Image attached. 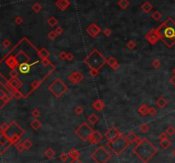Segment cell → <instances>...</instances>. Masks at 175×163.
<instances>
[{
    "label": "cell",
    "mask_w": 175,
    "mask_h": 163,
    "mask_svg": "<svg viewBox=\"0 0 175 163\" xmlns=\"http://www.w3.org/2000/svg\"><path fill=\"white\" fill-rule=\"evenodd\" d=\"M121 136V133L115 127H111L104 134V137L106 138V139L108 141H115L118 138H120Z\"/></svg>",
    "instance_id": "9"
},
{
    "label": "cell",
    "mask_w": 175,
    "mask_h": 163,
    "mask_svg": "<svg viewBox=\"0 0 175 163\" xmlns=\"http://www.w3.org/2000/svg\"><path fill=\"white\" fill-rule=\"evenodd\" d=\"M68 155L69 156L72 158V159H76V158H79L80 156V153L79 152V150H75V149H71L68 152Z\"/></svg>",
    "instance_id": "26"
},
{
    "label": "cell",
    "mask_w": 175,
    "mask_h": 163,
    "mask_svg": "<svg viewBox=\"0 0 175 163\" xmlns=\"http://www.w3.org/2000/svg\"><path fill=\"white\" fill-rule=\"evenodd\" d=\"M156 105L160 108V109H164L167 105H168V101L166 98L164 97H160L157 101H156Z\"/></svg>",
    "instance_id": "23"
},
{
    "label": "cell",
    "mask_w": 175,
    "mask_h": 163,
    "mask_svg": "<svg viewBox=\"0 0 175 163\" xmlns=\"http://www.w3.org/2000/svg\"><path fill=\"white\" fill-rule=\"evenodd\" d=\"M34 63H32V64H29L28 62H22L21 64L19 65V71L23 74H28L30 69H31V67L33 65Z\"/></svg>",
    "instance_id": "13"
},
{
    "label": "cell",
    "mask_w": 175,
    "mask_h": 163,
    "mask_svg": "<svg viewBox=\"0 0 175 163\" xmlns=\"http://www.w3.org/2000/svg\"><path fill=\"white\" fill-rule=\"evenodd\" d=\"M56 34H57V35H60V34H62V30L61 28H57V29L56 30Z\"/></svg>",
    "instance_id": "57"
},
{
    "label": "cell",
    "mask_w": 175,
    "mask_h": 163,
    "mask_svg": "<svg viewBox=\"0 0 175 163\" xmlns=\"http://www.w3.org/2000/svg\"><path fill=\"white\" fill-rule=\"evenodd\" d=\"M129 144H130L127 140L126 137H123L122 135L120 138H118L116 140L108 141L106 144V145L109 148V150L116 156H120L123 151H125Z\"/></svg>",
    "instance_id": "5"
},
{
    "label": "cell",
    "mask_w": 175,
    "mask_h": 163,
    "mask_svg": "<svg viewBox=\"0 0 175 163\" xmlns=\"http://www.w3.org/2000/svg\"><path fill=\"white\" fill-rule=\"evenodd\" d=\"M104 34H105L106 36H109V35L111 34V31H110L109 29H106V30L104 31Z\"/></svg>",
    "instance_id": "55"
},
{
    "label": "cell",
    "mask_w": 175,
    "mask_h": 163,
    "mask_svg": "<svg viewBox=\"0 0 175 163\" xmlns=\"http://www.w3.org/2000/svg\"><path fill=\"white\" fill-rule=\"evenodd\" d=\"M44 156L47 158V159H52V158H54V156H55V155H56V152L51 149V148H48V149H46L45 150H44Z\"/></svg>",
    "instance_id": "22"
},
{
    "label": "cell",
    "mask_w": 175,
    "mask_h": 163,
    "mask_svg": "<svg viewBox=\"0 0 175 163\" xmlns=\"http://www.w3.org/2000/svg\"><path fill=\"white\" fill-rule=\"evenodd\" d=\"M173 73H174V75H175V68H174V69L173 70Z\"/></svg>",
    "instance_id": "60"
},
{
    "label": "cell",
    "mask_w": 175,
    "mask_h": 163,
    "mask_svg": "<svg viewBox=\"0 0 175 163\" xmlns=\"http://www.w3.org/2000/svg\"><path fill=\"white\" fill-rule=\"evenodd\" d=\"M39 9H40V7H39V5H38V4H35V5L33 6V9H34L35 11H38V10H39Z\"/></svg>",
    "instance_id": "56"
},
{
    "label": "cell",
    "mask_w": 175,
    "mask_h": 163,
    "mask_svg": "<svg viewBox=\"0 0 175 163\" xmlns=\"http://www.w3.org/2000/svg\"><path fill=\"white\" fill-rule=\"evenodd\" d=\"M16 23H17V24H20V23H21V18L18 17V18L16 19Z\"/></svg>",
    "instance_id": "58"
},
{
    "label": "cell",
    "mask_w": 175,
    "mask_h": 163,
    "mask_svg": "<svg viewBox=\"0 0 175 163\" xmlns=\"http://www.w3.org/2000/svg\"><path fill=\"white\" fill-rule=\"evenodd\" d=\"M151 8H152V7H151V5H150L148 3H145V6H143V9H145L146 12L150 11V10L151 9Z\"/></svg>",
    "instance_id": "48"
},
{
    "label": "cell",
    "mask_w": 175,
    "mask_h": 163,
    "mask_svg": "<svg viewBox=\"0 0 175 163\" xmlns=\"http://www.w3.org/2000/svg\"><path fill=\"white\" fill-rule=\"evenodd\" d=\"M173 156H174L175 157V150H174V151H173Z\"/></svg>",
    "instance_id": "59"
},
{
    "label": "cell",
    "mask_w": 175,
    "mask_h": 163,
    "mask_svg": "<svg viewBox=\"0 0 175 163\" xmlns=\"http://www.w3.org/2000/svg\"><path fill=\"white\" fill-rule=\"evenodd\" d=\"M22 144H23V145H24V147H25L26 150H29V149H31L32 146V141H31L29 138L25 139V140L22 142Z\"/></svg>",
    "instance_id": "28"
},
{
    "label": "cell",
    "mask_w": 175,
    "mask_h": 163,
    "mask_svg": "<svg viewBox=\"0 0 175 163\" xmlns=\"http://www.w3.org/2000/svg\"><path fill=\"white\" fill-rule=\"evenodd\" d=\"M146 38H147V40H148L150 44H156V43L157 42V40L160 38V36H159L157 31H153V32H150V33L146 36Z\"/></svg>",
    "instance_id": "12"
},
{
    "label": "cell",
    "mask_w": 175,
    "mask_h": 163,
    "mask_svg": "<svg viewBox=\"0 0 175 163\" xmlns=\"http://www.w3.org/2000/svg\"><path fill=\"white\" fill-rule=\"evenodd\" d=\"M83 74L80 71H74L72 74H70L68 77V80L73 84H79L83 80Z\"/></svg>",
    "instance_id": "10"
},
{
    "label": "cell",
    "mask_w": 175,
    "mask_h": 163,
    "mask_svg": "<svg viewBox=\"0 0 175 163\" xmlns=\"http://www.w3.org/2000/svg\"><path fill=\"white\" fill-rule=\"evenodd\" d=\"M103 138V136L97 131H94L93 133L91 134L90 139H89V142L92 144H98L100 143Z\"/></svg>",
    "instance_id": "11"
},
{
    "label": "cell",
    "mask_w": 175,
    "mask_h": 163,
    "mask_svg": "<svg viewBox=\"0 0 175 163\" xmlns=\"http://www.w3.org/2000/svg\"><path fill=\"white\" fill-rule=\"evenodd\" d=\"M156 112H157V109H156L155 107H151V108H150V111H149V114H150V115H152V116L156 115Z\"/></svg>",
    "instance_id": "43"
},
{
    "label": "cell",
    "mask_w": 175,
    "mask_h": 163,
    "mask_svg": "<svg viewBox=\"0 0 175 163\" xmlns=\"http://www.w3.org/2000/svg\"><path fill=\"white\" fill-rule=\"evenodd\" d=\"M40 85V82L38 80H34L31 83V87L33 89V90H36L38 86Z\"/></svg>",
    "instance_id": "37"
},
{
    "label": "cell",
    "mask_w": 175,
    "mask_h": 163,
    "mask_svg": "<svg viewBox=\"0 0 175 163\" xmlns=\"http://www.w3.org/2000/svg\"><path fill=\"white\" fill-rule=\"evenodd\" d=\"M56 36H57V34H56V32H50L48 34V38H49L50 39H51V40L55 39V38H56Z\"/></svg>",
    "instance_id": "42"
},
{
    "label": "cell",
    "mask_w": 175,
    "mask_h": 163,
    "mask_svg": "<svg viewBox=\"0 0 175 163\" xmlns=\"http://www.w3.org/2000/svg\"><path fill=\"white\" fill-rule=\"evenodd\" d=\"M30 125H31V127H32V129H34V130L39 129V128L41 127V126H42L41 122H40L38 119H34L33 121H32Z\"/></svg>",
    "instance_id": "24"
},
{
    "label": "cell",
    "mask_w": 175,
    "mask_h": 163,
    "mask_svg": "<svg viewBox=\"0 0 175 163\" xmlns=\"http://www.w3.org/2000/svg\"><path fill=\"white\" fill-rule=\"evenodd\" d=\"M98 71H99V70H97V69L91 68V69H90V71H89V73H90V74H91L92 77H96V76L98 74Z\"/></svg>",
    "instance_id": "41"
},
{
    "label": "cell",
    "mask_w": 175,
    "mask_h": 163,
    "mask_svg": "<svg viewBox=\"0 0 175 163\" xmlns=\"http://www.w3.org/2000/svg\"><path fill=\"white\" fill-rule=\"evenodd\" d=\"M10 44H11V43H10V41H9V39H5V40L3 42V47H5V48L9 47V46H10Z\"/></svg>",
    "instance_id": "45"
},
{
    "label": "cell",
    "mask_w": 175,
    "mask_h": 163,
    "mask_svg": "<svg viewBox=\"0 0 175 163\" xmlns=\"http://www.w3.org/2000/svg\"><path fill=\"white\" fill-rule=\"evenodd\" d=\"M91 106H92V108H93L94 109H96L97 111H102V110L104 109L105 104H104V103H103L102 100L97 99V100H96V101L92 103Z\"/></svg>",
    "instance_id": "16"
},
{
    "label": "cell",
    "mask_w": 175,
    "mask_h": 163,
    "mask_svg": "<svg viewBox=\"0 0 175 163\" xmlns=\"http://www.w3.org/2000/svg\"><path fill=\"white\" fill-rule=\"evenodd\" d=\"M159 138H160V140H163V139H167V138H168V135L166 133H161L160 134V136H159Z\"/></svg>",
    "instance_id": "46"
},
{
    "label": "cell",
    "mask_w": 175,
    "mask_h": 163,
    "mask_svg": "<svg viewBox=\"0 0 175 163\" xmlns=\"http://www.w3.org/2000/svg\"><path fill=\"white\" fill-rule=\"evenodd\" d=\"M170 83H171L174 86H175V75H174V76L170 79Z\"/></svg>",
    "instance_id": "54"
},
{
    "label": "cell",
    "mask_w": 175,
    "mask_h": 163,
    "mask_svg": "<svg viewBox=\"0 0 175 163\" xmlns=\"http://www.w3.org/2000/svg\"><path fill=\"white\" fill-rule=\"evenodd\" d=\"M74 58V54L73 53H68V56H67V60L68 61H72L73 59Z\"/></svg>",
    "instance_id": "50"
},
{
    "label": "cell",
    "mask_w": 175,
    "mask_h": 163,
    "mask_svg": "<svg viewBox=\"0 0 175 163\" xmlns=\"http://www.w3.org/2000/svg\"><path fill=\"white\" fill-rule=\"evenodd\" d=\"M67 56H68V53L65 51H61L59 53V58L61 60H67Z\"/></svg>",
    "instance_id": "40"
},
{
    "label": "cell",
    "mask_w": 175,
    "mask_h": 163,
    "mask_svg": "<svg viewBox=\"0 0 175 163\" xmlns=\"http://www.w3.org/2000/svg\"><path fill=\"white\" fill-rule=\"evenodd\" d=\"M127 140L128 141L129 144H133V143H139L140 141L139 138L133 133V132H129L127 136H126Z\"/></svg>",
    "instance_id": "14"
},
{
    "label": "cell",
    "mask_w": 175,
    "mask_h": 163,
    "mask_svg": "<svg viewBox=\"0 0 175 163\" xmlns=\"http://www.w3.org/2000/svg\"><path fill=\"white\" fill-rule=\"evenodd\" d=\"M49 23L51 25V26H54L55 24H56L57 23V21H56V19H54V18H51L50 21H49Z\"/></svg>",
    "instance_id": "51"
},
{
    "label": "cell",
    "mask_w": 175,
    "mask_h": 163,
    "mask_svg": "<svg viewBox=\"0 0 175 163\" xmlns=\"http://www.w3.org/2000/svg\"><path fill=\"white\" fill-rule=\"evenodd\" d=\"M69 157H70V156H69L68 153H62V154L59 156V159H60L62 162H66Z\"/></svg>",
    "instance_id": "33"
},
{
    "label": "cell",
    "mask_w": 175,
    "mask_h": 163,
    "mask_svg": "<svg viewBox=\"0 0 175 163\" xmlns=\"http://www.w3.org/2000/svg\"><path fill=\"white\" fill-rule=\"evenodd\" d=\"M87 121H88V122L90 123V124H91V125H96L97 122H98V121H99V117L97 115H95V114H91V115H90L88 117H87Z\"/></svg>",
    "instance_id": "20"
},
{
    "label": "cell",
    "mask_w": 175,
    "mask_h": 163,
    "mask_svg": "<svg viewBox=\"0 0 175 163\" xmlns=\"http://www.w3.org/2000/svg\"><path fill=\"white\" fill-rule=\"evenodd\" d=\"M38 55H39V56L42 57V58H48L50 54V52H49L45 48H42V49L39 50Z\"/></svg>",
    "instance_id": "27"
},
{
    "label": "cell",
    "mask_w": 175,
    "mask_h": 163,
    "mask_svg": "<svg viewBox=\"0 0 175 163\" xmlns=\"http://www.w3.org/2000/svg\"><path fill=\"white\" fill-rule=\"evenodd\" d=\"M107 63L109 65V67L110 68H112L114 70H117L118 68H119V67H120V65H119V63H118V62L114 58V57H109L108 60H107Z\"/></svg>",
    "instance_id": "17"
},
{
    "label": "cell",
    "mask_w": 175,
    "mask_h": 163,
    "mask_svg": "<svg viewBox=\"0 0 175 163\" xmlns=\"http://www.w3.org/2000/svg\"><path fill=\"white\" fill-rule=\"evenodd\" d=\"M32 115L34 117V118H38L39 116H40V112H39V110L38 109H33L32 110Z\"/></svg>",
    "instance_id": "39"
},
{
    "label": "cell",
    "mask_w": 175,
    "mask_h": 163,
    "mask_svg": "<svg viewBox=\"0 0 175 163\" xmlns=\"http://www.w3.org/2000/svg\"><path fill=\"white\" fill-rule=\"evenodd\" d=\"M94 130H92V128L86 123V122H83L76 130H75V133L76 135L84 142L89 141L91 134L93 133Z\"/></svg>",
    "instance_id": "8"
},
{
    "label": "cell",
    "mask_w": 175,
    "mask_h": 163,
    "mask_svg": "<svg viewBox=\"0 0 175 163\" xmlns=\"http://www.w3.org/2000/svg\"><path fill=\"white\" fill-rule=\"evenodd\" d=\"M151 65H152L153 68H155L157 69V68H159L161 67V62H160L158 59H155V60L152 62Z\"/></svg>",
    "instance_id": "35"
},
{
    "label": "cell",
    "mask_w": 175,
    "mask_h": 163,
    "mask_svg": "<svg viewBox=\"0 0 175 163\" xmlns=\"http://www.w3.org/2000/svg\"><path fill=\"white\" fill-rule=\"evenodd\" d=\"M15 148H16V150L19 151V152H23L24 150H26V149H25V147H24V145H23V144L21 142V140L19 141V142H17L15 144Z\"/></svg>",
    "instance_id": "29"
},
{
    "label": "cell",
    "mask_w": 175,
    "mask_h": 163,
    "mask_svg": "<svg viewBox=\"0 0 175 163\" xmlns=\"http://www.w3.org/2000/svg\"><path fill=\"white\" fill-rule=\"evenodd\" d=\"M159 144H160V146H161L162 149L167 150V149L171 145V141H170L168 138H167V139H163V140H161V141H160Z\"/></svg>",
    "instance_id": "25"
},
{
    "label": "cell",
    "mask_w": 175,
    "mask_h": 163,
    "mask_svg": "<svg viewBox=\"0 0 175 163\" xmlns=\"http://www.w3.org/2000/svg\"><path fill=\"white\" fill-rule=\"evenodd\" d=\"M87 32H89V34H90L91 36L95 37V36H97V33L100 32V29H99L97 26H95V25H91V26L88 28Z\"/></svg>",
    "instance_id": "18"
},
{
    "label": "cell",
    "mask_w": 175,
    "mask_h": 163,
    "mask_svg": "<svg viewBox=\"0 0 175 163\" xmlns=\"http://www.w3.org/2000/svg\"><path fill=\"white\" fill-rule=\"evenodd\" d=\"M127 48L129 49V50H133L135 47H136V43L133 41V40H129L128 41V43L127 44Z\"/></svg>",
    "instance_id": "34"
},
{
    "label": "cell",
    "mask_w": 175,
    "mask_h": 163,
    "mask_svg": "<svg viewBox=\"0 0 175 163\" xmlns=\"http://www.w3.org/2000/svg\"><path fill=\"white\" fill-rule=\"evenodd\" d=\"M157 32L168 47H172L175 44V22L172 19L169 18L162 24Z\"/></svg>",
    "instance_id": "2"
},
{
    "label": "cell",
    "mask_w": 175,
    "mask_h": 163,
    "mask_svg": "<svg viewBox=\"0 0 175 163\" xmlns=\"http://www.w3.org/2000/svg\"><path fill=\"white\" fill-rule=\"evenodd\" d=\"M74 112H75V114H76L77 115H82V114H83L84 109H83V108H82L81 106H78V107H76V108H75Z\"/></svg>",
    "instance_id": "36"
},
{
    "label": "cell",
    "mask_w": 175,
    "mask_h": 163,
    "mask_svg": "<svg viewBox=\"0 0 175 163\" xmlns=\"http://www.w3.org/2000/svg\"><path fill=\"white\" fill-rule=\"evenodd\" d=\"M138 111H139V113L140 115H142L145 116L146 115H148V114H149L150 108H149V107H148L146 104H142V105H141V106L139 108Z\"/></svg>",
    "instance_id": "21"
},
{
    "label": "cell",
    "mask_w": 175,
    "mask_h": 163,
    "mask_svg": "<svg viewBox=\"0 0 175 163\" xmlns=\"http://www.w3.org/2000/svg\"><path fill=\"white\" fill-rule=\"evenodd\" d=\"M9 86L15 90H19L22 86V82L18 79H10L9 80Z\"/></svg>",
    "instance_id": "15"
},
{
    "label": "cell",
    "mask_w": 175,
    "mask_h": 163,
    "mask_svg": "<svg viewBox=\"0 0 175 163\" xmlns=\"http://www.w3.org/2000/svg\"><path fill=\"white\" fill-rule=\"evenodd\" d=\"M139 131H140L141 133H146L149 132V130H150V127H149L147 124H143V125L139 126Z\"/></svg>",
    "instance_id": "30"
},
{
    "label": "cell",
    "mask_w": 175,
    "mask_h": 163,
    "mask_svg": "<svg viewBox=\"0 0 175 163\" xmlns=\"http://www.w3.org/2000/svg\"><path fill=\"white\" fill-rule=\"evenodd\" d=\"M153 17L156 19V20H158V19H160V17H161V15L158 13V12H156L155 14H154V15H153Z\"/></svg>",
    "instance_id": "53"
},
{
    "label": "cell",
    "mask_w": 175,
    "mask_h": 163,
    "mask_svg": "<svg viewBox=\"0 0 175 163\" xmlns=\"http://www.w3.org/2000/svg\"><path fill=\"white\" fill-rule=\"evenodd\" d=\"M8 127H9V125H7L5 123H3L1 125V133H5L6 130L8 129Z\"/></svg>",
    "instance_id": "44"
},
{
    "label": "cell",
    "mask_w": 175,
    "mask_h": 163,
    "mask_svg": "<svg viewBox=\"0 0 175 163\" xmlns=\"http://www.w3.org/2000/svg\"><path fill=\"white\" fill-rule=\"evenodd\" d=\"M9 75L11 77V79H17L18 77V72L15 69H12L9 73Z\"/></svg>",
    "instance_id": "38"
},
{
    "label": "cell",
    "mask_w": 175,
    "mask_h": 163,
    "mask_svg": "<svg viewBox=\"0 0 175 163\" xmlns=\"http://www.w3.org/2000/svg\"><path fill=\"white\" fill-rule=\"evenodd\" d=\"M127 4H128V3L126 1V0H121V2H120V5L121 6V8H127Z\"/></svg>",
    "instance_id": "49"
},
{
    "label": "cell",
    "mask_w": 175,
    "mask_h": 163,
    "mask_svg": "<svg viewBox=\"0 0 175 163\" xmlns=\"http://www.w3.org/2000/svg\"><path fill=\"white\" fill-rule=\"evenodd\" d=\"M85 62L91 68L97 70H99L105 63H107V60L97 50H93L86 58Z\"/></svg>",
    "instance_id": "3"
},
{
    "label": "cell",
    "mask_w": 175,
    "mask_h": 163,
    "mask_svg": "<svg viewBox=\"0 0 175 163\" xmlns=\"http://www.w3.org/2000/svg\"><path fill=\"white\" fill-rule=\"evenodd\" d=\"M133 152L143 162H148L157 154L158 150L151 142H150L147 138H144L137 143L136 146L133 150Z\"/></svg>",
    "instance_id": "1"
},
{
    "label": "cell",
    "mask_w": 175,
    "mask_h": 163,
    "mask_svg": "<svg viewBox=\"0 0 175 163\" xmlns=\"http://www.w3.org/2000/svg\"><path fill=\"white\" fill-rule=\"evenodd\" d=\"M11 144H12V143L9 142V143H8V144H3V145H1V155H3V153L10 147Z\"/></svg>",
    "instance_id": "31"
},
{
    "label": "cell",
    "mask_w": 175,
    "mask_h": 163,
    "mask_svg": "<svg viewBox=\"0 0 175 163\" xmlns=\"http://www.w3.org/2000/svg\"><path fill=\"white\" fill-rule=\"evenodd\" d=\"M70 163H82V162L79 158H76V159H72Z\"/></svg>",
    "instance_id": "52"
},
{
    "label": "cell",
    "mask_w": 175,
    "mask_h": 163,
    "mask_svg": "<svg viewBox=\"0 0 175 163\" xmlns=\"http://www.w3.org/2000/svg\"><path fill=\"white\" fill-rule=\"evenodd\" d=\"M6 64H7L10 68L15 69V66H16V64H17V60L15 59V57L10 56V57H9V58L7 59Z\"/></svg>",
    "instance_id": "19"
},
{
    "label": "cell",
    "mask_w": 175,
    "mask_h": 163,
    "mask_svg": "<svg viewBox=\"0 0 175 163\" xmlns=\"http://www.w3.org/2000/svg\"><path fill=\"white\" fill-rule=\"evenodd\" d=\"M166 133L168 135V136H173L175 133V128L173 126H169L167 130H166Z\"/></svg>",
    "instance_id": "32"
},
{
    "label": "cell",
    "mask_w": 175,
    "mask_h": 163,
    "mask_svg": "<svg viewBox=\"0 0 175 163\" xmlns=\"http://www.w3.org/2000/svg\"><path fill=\"white\" fill-rule=\"evenodd\" d=\"M50 91L56 97H62L68 90L67 85L63 83L62 80L60 79H56L50 86H49Z\"/></svg>",
    "instance_id": "7"
},
{
    "label": "cell",
    "mask_w": 175,
    "mask_h": 163,
    "mask_svg": "<svg viewBox=\"0 0 175 163\" xmlns=\"http://www.w3.org/2000/svg\"><path fill=\"white\" fill-rule=\"evenodd\" d=\"M41 63H42L44 66H48V65L50 64V61L48 60V58H42Z\"/></svg>",
    "instance_id": "47"
},
{
    "label": "cell",
    "mask_w": 175,
    "mask_h": 163,
    "mask_svg": "<svg viewBox=\"0 0 175 163\" xmlns=\"http://www.w3.org/2000/svg\"><path fill=\"white\" fill-rule=\"evenodd\" d=\"M3 133L7 136V138L12 144H15L21 140V137L24 134V130L19 125H17L16 122L13 121L9 125L8 129Z\"/></svg>",
    "instance_id": "4"
},
{
    "label": "cell",
    "mask_w": 175,
    "mask_h": 163,
    "mask_svg": "<svg viewBox=\"0 0 175 163\" xmlns=\"http://www.w3.org/2000/svg\"><path fill=\"white\" fill-rule=\"evenodd\" d=\"M91 159L96 163H107L111 159V154L103 146H99L91 155Z\"/></svg>",
    "instance_id": "6"
}]
</instances>
